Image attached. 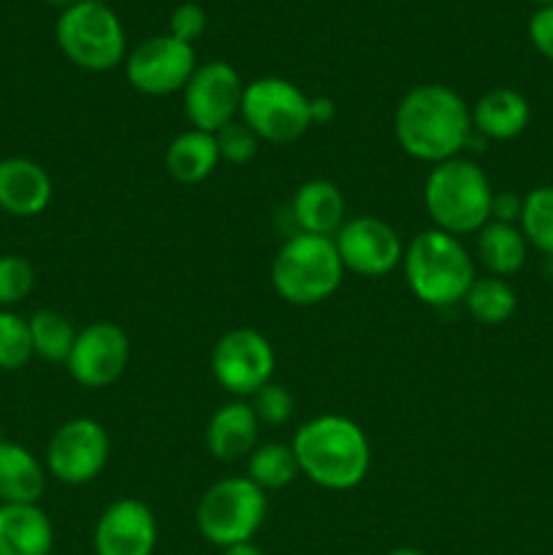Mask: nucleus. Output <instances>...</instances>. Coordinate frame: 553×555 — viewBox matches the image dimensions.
<instances>
[{
  "mask_svg": "<svg viewBox=\"0 0 553 555\" xmlns=\"http://www.w3.org/2000/svg\"><path fill=\"white\" fill-rule=\"evenodd\" d=\"M345 276L331 236L293 233L271 260V287L293 307H314L334 296Z\"/></svg>",
  "mask_w": 553,
  "mask_h": 555,
  "instance_id": "obj_5",
  "label": "nucleus"
},
{
  "mask_svg": "<svg viewBox=\"0 0 553 555\" xmlns=\"http://www.w3.org/2000/svg\"><path fill=\"white\" fill-rule=\"evenodd\" d=\"M36 285V269L22 255H0V309L25 301Z\"/></svg>",
  "mask_w": 553,
  "mask_h": 555,
  "instance_id": "obj_29",
  "label": "nucleus"
},
{
  "mask_svg": "<svg viewBox=\"0 0 553 555\" xmlns=\"http://www.w3.org/2000/svg\"><path fill=\"white\" fill-rule=\"evenodd\" d=\"M54 531L38 504H0V555H52Z\"/></svg>",
  "mask_w": 553,
  "mask_h": 555,
  "instance_id": "obj_20",
  "label": "nucleus"
},
{
  "mask_svg": "<svg viewBox=\"0 0 553 555\" xmlns=\"http://www.w3.org/2000/svg\"><path fill=\"white\" fill-rule=\"evenodd\" d=\"M242 122L271 144H293L312 128V98L280 76H260L244 85Z\"/></svg>",
  "mask_w": 553,
  "mask_h": 555,
  "instance_id": "obj_8",
  "label": "nucleus"
},
{
  "mask_svg": "<svg viewBox=\"0 0 553 555\" xmlns=\"http://www.w3.org/2000/svg\"><path fill=\"white\" fill-rule=\"evenodd\" d=\"M266 513V491H260L247 475L226 477L206 488L195 509V524L209 545L231 547L253 540L263 526Z\"/></svg>",
  "mask_w": 553,
  "mask_h": 555,
  "instance_id": "obj_6",
  "label": "nucleus"
},
{
  "mask_svg": "<svg viewBox=\"0 0 553 555\" xmlns=\"http://www.w3.org/2000/svg\"><path fill=\"white\" fill-rule=\"evenodd\" d=\"M206 30V11L198 3H182L173 9L168 20V36L179 38L184 43H193L195 38L204 36Z\"/></svg>",
  "mask_w": 553,
  "mask_h": 555,
  "instance_id": "obj_32",
  "label": "nucleus"
},
{
  "mask_svg": "<svg viewBox=\"0 0 553 555\" xmlns=\"http://www.w3.org/2000/svg\"><path fill=\"white\" fill-rule=\"evenodd\" d=\"M529 38L537 52L553 63V5L537 9L529 20Z\"/></svg>",
  "mask_w": 553,
  "mask_h": 555,
  "instance_id": "obj_33",
  "label": "nucleus"
},
{
  "mask_svg": "<svg viewBox=\"0 0 553 555\" xmlns=\"http://www.w3.org/2000/svg\"><path fill=\"white\" fill-rule=\"evenodd\" d=\"M33 356L36 352H33L30 323L11 309H0V369L16 372L27 366Z\"/></svg>",
  "mask_w": 553,
  "mask_h": 555,
  "instance_id": "obj_28",
  "label": "nucleus"
},
{
  "mask_svg": "<svg viewBox=\"0 0 553 555\" xmlns=\"http://www.w3.org/2000/svg\"><path fill=\"white\" fill-rule=\"evenodd\" d=\"M222 555H266V553L263 547H258L253 540H249V542H239V545H231V547H222Z\"/></svg>",
  "mask_w": 553,
  "mask_h": 555,
  "instance_id": "obj_36",
  "label": "nucleus"
},
{
  "mask_svg": "<svg viewBox=\"0 0 553 555\" xmlns=\"http://www.w3.org/2000/svg\"><path fill=\"white\" fill-rule=\"evenodd\" d=\"M220 166V150H217L215 133L204 130H184L168 144L166 171L179 184H198L209 179Z\"/></svg>",
  "mask_w": 553,
  "mask_h": 555,
  "instance_id": "obj_22",
  "label": "nucleus"
},
{
  "mask_svg": "<svg viewBox=\"0 0 553 555\" xmlns=\"http://www.w3.org/2000/svg\"><path fill=\"white\" fill-rule=\"evenodd\" d=\"M291 217L298 233L334 238L345 225V195L329 179H309L293 193Z\"/></svg>",
  "mask_w": 553,
  "mask_h": 555,
  "instance_id": "obj_18",
  "label": "nucleus"
},
{
  "mask_svg": "<svg viewBox=\"0 0 553 555\" xmlns=\"http://www.w3.org/2000/svg\"><path fill=\"white\" fill-rule=\"evenodd\" d=\"M531 119L529 101L513 87H493L472 106V128L486 141H510Z\"/></svg>",
  "mask_w": 553,
  "mask_h": 555,
  "instance_id": "obj_19",
  "label": "nucleus"
},
{
  "mask_svg": "<svg viewBox=\"0 0 553 555\" xmlns=\"http://www.w3.org/2000/svg\"><path fill=\"white\" fill-rule=\"evenodd\" d=\"M244 81L226 60H211L198 65L182 90L184 117L190 128L217 133L226 125L236 122L242 114Z\"/></svg>",
  "mask_w": 553,
  "mask_h": 555,
  "instance_id": "obj_11",
  "label": "nucleus"
},
{
  "mask_svg": "<svg viewBox=\"0 0 553 555\" xmlns=\"http://www.w3.org/2000/svg\"><path fill=\"white\" fill-rule=\"evenodd\" d=\"M253 410L258 421L266 423V426H285L293 417V393L285 385L271 379L269 385H263L253 396Z\"/></svg>",
  "mask_w": 553,
  "mask_h": 555,
  "instance_id": "obj_31",
  "label": "nucleus"
},
{
  "mask_svg": "<svg viewBox=\"0 0 553 555\" xmlns=\"http://www.w3.org/2000/svg\"><path fill=\"white\" fill-rule=\"evenodd\" d=\"M298 475L325 491L361 486L372 464V448L356 421L345 415H318L304 423L291 442Z\"/></svg>",
  "mask_w": 553,
  "mask_h": 555,
  "instance_id": "obj_2",
  "label": "nucleus"
},
{
  "mask_svg": "<svg viewBox=\"0 0 553 555\" xmlns=\"http://www.w3.org/2000/svg\"><path fill=\"white\" fill-rule=\"evenodd\" d=\"M258 431L260 421L253 404H247L244 399H233L209 417L204 442L211 459L233 464V461L249 459V453L258 448Z\"/></svg>",
  "mask_w": 553,
  "mask_h": 555,
  "instance_id": "obj_17",
  "label": "nucleus"
},
{
  "mask_svg": "<svg viewBox=\"0 0 553 555\" xmlns=\"http://www.w3.org/2000/svg\"><path fill=\"white\" fill-rule=\"evenodd\" d=\"M423 204L434 228L450 236H470L491 220L493 188L475 160L453 157L437 163L423 184Z\"/></svg>",
  "mask_w": 553,
  "mask_h": 555,
  "instance_id": "obj_4",
  "label": "nucleus"
},
{
  "mask_svg": "<svg viewBox=\"0 0 553 555\" xmlns=\"http://www.w3.org/2000/svg\"><path fill=\"white\" fill-rule=\"evenodd\" d=\"M535 5H540V9H545V5H553V0H531Z\"/></svg>",
  "mask_w": 553,
  "mask_h": 555,
  "instance_id": "obj_39",
  "label": "nucleus"
},
{
  "mask_svg": "<svg viewBox=\"0 0 553 555\" xmlns=\"http://www.w3.org/2000/svg\"><path fill=\"white\" fill-rule=\"evenodd\" d=\"M130 361V339L125 328L112 320H95L76 334L68 366L70 377L81 388L101 390L117 383Z\"/></svg>",
  "mask_w": 553,
  "mask_h": 555,
  "instance_id": "obj_13",
  "label": "nucleus"
},
{
  "mask_svg": "<svg viewBox=\"0 0 553 555\" xmlns=\"http://www.w3.org/2000/svg\"><path fill=\"white\" fill-rule=\"evenodd\" d=\"M407 285L412 296L426 307H455L464 301L475 276V260L459 236L428 228L421 231L404 249Z\"/></svg>",
  "mask_w": 553,
  "mask_h": 555,
  "instance_id": "obj_3",
  "label": "nucleus"
},
{
  "mask_svg": "<svg viewBox=\"0 0 553 555\" xmlns=\"http://www.w3.org/2000/svg\"><path fill=\"white\" fill-rule=\"evenodd\" d=\"M52 555H54V553H52Z\"/></svg>",
  "mask_w": 553,
  "mask_h": 555,
  "instance_id": "obj_40",
  "label": "nucleus"
},
{
  "mask_svg": "<svg viewBox=\"0 0 553 555\" xmlns=\"http://www.w3.org/2000/svg\"><path fill=\"white\" fill-rule=\"evenodd\" d=\"M388 555H426V553L417 551V547H396V551H390Z\"/></svg>",
  "mask_w": 553,
  "mask_h": 555,
  "instance_id": "obj_37",
  "label": "nucleus"
},
{
  "mask_svg": "<svg viewBox=\"0 0 553 555\" xmlns=\"http://www.w3.org/2000/svg\"><path fill=\"white\" fill-rule=\"evenodd\" d=\"M394 133L407 155L437 166L470 146L472 108L450 87L417 85L396 106Z\"/></svg>",
  "mask_w": 553,
  "mask_h": 555,
  "instance_id": "obj_1",
  "label": "nucleus"
},
{
  "mask_svg": "<svg viewBox=\"0 0 553 555\" xmlns=\"http://www.w3.org/2000/svg\"><path fill=\"white\" fill-rule=\"evenodd\" d=\"M47 488V469L16 442H0V504H38Z\"/></svg>",
  "mask_w": 553,
  "mask_h": 555,
  "instance_id": "obj_21",
  "label": "nucleus"
},
{
  "mask_svg": "<svg viewBox=\"0 0 553 555\" xmlns=\"http://www.w3.org/2000/svg\"><path fill=\"white\" fill-rule=\"evenodd\" d=\"M466 312L483 325H502L518 309V296H515V287L510 285L502 276H483V280L472 282V287L466 291L464 301Z\"/></svg>",
  "mask_w": 553,
  "mask_h": 555,
  "instance_id": "obj_24",
  "label": "nucleus"
},
{
  "mask_svg": "<svg viewBox=\"0 0 553 555\" xmlns=\"http://www.w3.org/2000/svg\"><path fill=\"white\" fill-rule=\"evenodd\" d=\"M274 347L255 328L228 331L211 350V374L233 399H253L274 379Z\"/></svg>",
  "mask_w": 553,
  "mask_h": 555,
  "instance_id": "obj_9",
  "label": "nucleus"
},
{
  "mask_svg": "<svg viewBox=\"0 0 553 555\" xmlns=\"http://www.w3.org/2000/svg\"><path fill=\"white\" fill-rule=\"evenodd\" d=\"M518 222L526 244L553 258V184H542L524 195Z\"/></svg>",
  "mask_w": 553,
  "mask_h": 555,
  "instance_id": "obj_27",
  "label": "nucleus"
},
{
  "mask_svg": "<svg viewBox=\"0 0 553 555\" xmlns=\"http://www.w3.org/2000/svg\"><path fill=\"white\" fill-rule=\"evenodd\" d=\"M157 545L155 513L139 499H117L92 531L95 555H152Z\"/></svg>",
  "mask_w": 553,
  "mask_h": 555,
  "instance_id": "obj_15",
  "label": "nucleus"
},
{
  "mask_svg": "<svg viewBox=\"0 0 553 555\" xmlns=\"http://www.w3.org/2000/svg\"><path fill=\"white\" fill-rule=\"evenodd\" d=\"M526 244L524 233L513 222L488 220L477 231V258L486 266L491 276H513L526 266Z\"/></svg>",
  "mask_w": 553,
  "mask_h": 555,
  "instance_id": "obj_23",
  "label": "nucleus"
},
{
  "mask_svg": "<svg viewBox=\"0 0 553 555\" xmlns=\"http://www.w3.org/2000/svg\"><path fill=\"white\" fill-rule=\"evenodd\" d=\"M52 179L30 157L0 160V209L11 217H38L52 204Z\"/></svg>",
  "mask_w": 553,
  "mask_h": 555,
  "instance_id": "obj_16",
  "label": "nucleus"
},
{
  "mask_svg": "<svg viewBox=\"0 0 553 555\" xmlns=\"http://www.w3.org/2000/svg\"><path fill=\"white\" fill-rule=\"evenodd\" d=\"M215 139H217V150H220V160L233 163V166H244V163L253 160L260 144L258 135H255L242 119H236V122L217 130Z\"/></svg>",
  "mask_w": 553,
  "mask_h": 555,
  "instance_id": "obj_30",
  "label": "nucleus"
},
{
  "mask_svg": "<svg viewBox=\"0 0 553 555\" xmlns=\"http://www.w3.org/2000/svg\"><path fill=\"white\" fill-rule=\"evenodd\" d=\"M345 271L358 276H385L404 258L399 233L380 217H352L334 236Z\"/></svg>",
  "mask_w": 553,
  "mask_h": 555,
  "instance_id": "obj_14",
  "label": "nucleus"
},
{
  "mask_svg": "<svg viewBox=\"0 0 553 555\" xmlns=\"http://www.w3.org/2000/svg\"><path fill=\"white\" fill-rule=\"evenodd\" d=\"M195 68L198 63L193 43L179 41L168 33L146 38L125 57V74L133 90L152 98L182 92Z\"/></svg>",
  "mask_w": 553,
  "mask_h": 555,
  "instance_id": "obj_12",
  "label": "nucleus"
},
{
  "mask_svg": "<svg viewBox=\"0 0 553 555\" xmlns=\"http://www.w3.org/2000/svg\"><path fill=\"white\" fill-rule=\"evenodd\" d=\"M43 3H49V5H60V9H70V5L79 3V0H43Z\"/></svg>",
  "mask_w": 553,
  "mask_h": 555,
  "instance_id": "obj_38",
  "label": "nucleus"
},
{
  "mask_svg": "<svg viewBox=\"0 0 553 555\" xmlns=\"http://www.w3.org/2000/svg\"><path fill=\"white\" fill-rule=\"evenodd\" d=\"M334 114H336V106L331 98H323V95L312 98V125L314 122H320V125L331 122V119H334Z\"/></svg>",
  "mask_w": 553,
  "mask_h": 555,
  "instance_id": "obj_35",
  "label": "nucleus"
},
{
  "mask_svg": "<svg viewBox=\"0 0 553 555\" xmlns=\"http://www.w3.org/2000/svg\"><path fill=\"white\" fill-rule=\"evenodd\" d=\"M247 477L260 491H282L298 477V461L291 444H260L247 459Z\"/></svg>",
  "mask_w": 553,
  "mask_h": 555,
  "instance_id": "obj_25",
  "label": "nucleus"
},
{
  "mask_svg": "<svg viewBox=\"0 0 553 555\" xmlns=\"http://www.w3.org/2000/svg\"><path fill=\"white\" fill-rule=\"evenodd\" d=\"M520 209H524V198H518L515 193H493L491 220L515 225V220H520Z\"/></svg>",
  "mask_w": 553,
  "mask_h": 555,
  "instance_id": "obj_34",
  "label": "nucleus"
},
{
  "mask_svg": "<svg viewBox=\"0 0 553 555\" xmlns=\"http://www.w3.org/2000/svg\"><path fill=\"white\" fill-rule=\"evenodd\" d=\"M112 455L108 431L92 417H74L52 434L47 444V472L65 486L98 480Z\"/></svg>",
  "mask_w": 553,
  "mask_h": 555,
  "instance_id": "obj_10",
  "label": "nucleus"
},
{
  "mask_svg": "<svg viewBox=\"0 0 553 555\" xmlns=\"http://www.w3.org/2000/svg\"><path fill=\"white\" fill-rule=\"evenodd\" d=\"M54 36L65 57L85 70H112L125 60V27L108 3L79 0L63 9Z\"/></svg>",
  "mask_w": 553,
  "mask_h": 555,
  "instance_id": "obj_7",
  "label": "nucleus"
},
{
  "mask_svg": "<svg viewBox=\"0 0 553 555\" xmlns=\"http://www.w3.org/2000/svg\"><path fill=\"white\" fill-rule=\"evenodd\" d=\"M27 323H30L33 352H36L38 358L52 363L68 361L79 331L74 328V323H70L65 314L54 312V309H38Z\"/></svg>",
  "mask_w": 553,
  "mask_h": 555,
  "instance_id": "obj_26",
  "label": "nucleus"
}]
</instances>
